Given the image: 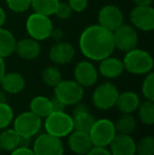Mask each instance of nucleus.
Segmentation results:
<instances>
[{"label": "nucleus", "mask_w": 154, "mask_h": 155, "mask_svg": "<svg viewBox=\"0 0 154 155\" xmlns=\"http://www.w3.org/2000/svg\"><path fill=\"white\" fill-rule=\"evenodd\" d=\"M78 47L81 54L91 61H100L115 51L113 33L103 27L91 25L79 35Z\"/></svg>", "instance_id": "obj_1"}, {"label": "nucleus", "mask_w": 154, "mask_h": 155, "mask_svg": "<svg viewBox=\"0 0 154 155\" xmlns=\"http://www.w3.org/2000/svg\"><path fill=\"white\" fill-rule=\"evenodd\" d=\"M125 71L132 75H146L152 72L154 60L148 51L143 49H132L126 52L123 59Z\"/></svg>", "instance_id": "obj_2"}, {"label": "nucleus", "mask_w": 154, "mask_h": 155, "mask_svg": "<svg viewBox=\"0 0 154 155\" xmlns=\"http://www.w3.org/2000/svg\"><path fill=\"white\" fill-rule=\"evenodd\" d=\"M53 28L54 25L51 16H47L40 13H32L25 21V31L29 37L39 42L50 38Z\"/></svg>", "instance_id": "obj_3"}, {"label": "nucleus", "mask_w": 154, "mask_h": 155, "mask_svg": "<svg viewBox=\"0 0 154 155\" xmlns=\"http://www.w3.org/2000/svg\"><path fill=\"white\" fill-rule=\"evenodd\" d=\"M44 130L45 133L58 138L67 137L74 130L72 116L64 111L52 112L44 118Z\"/></svg>", "instance_id": "obj_4"}, {"label": "nucleus", "mask_w": 154, "mask_h": 155, "mask_svg": "<svg viewBox=\"0 0 154 155\" xmlns=\"http://www.w3.org/2000/svg\"><path fill=\"white\" fill-rule=\"evenodd\" d=\"M115 135V126L109 118L95 119L92 128L89 131V136L94 147L108 148Z\"/></svg>", "instance_id": "obj_5"}, {"label": "nucleus", "mask_w": 154, "mask_h": 155, "mask_svg": "<svg viewBox=\"0 0 154 155\" xmlns=\"http://www.w3.org/2000/svg\"><path fill=\"white\" fill-rule=\"evenodd\" d=\"M54 89V97L61 101L64 106H75L80 102L84 95L82 88L75 80L61 79Z\"/></svg>", "instance_id": "obj_6"}, {"label": "nucleus", "mask_w": 154, "mask_h": 155, "mask_svg": "<svg viewBox=\"0 0 154 155\" xmlns=\"http://www.w3.org/2000/svg\"><path fill=\"white\" fill-rule=\"evenodd\" d=\"M13 129L20 137L33 138L39 134L42 128V119L31 111H25L14 117Z\"/></svg>", "instance_id": "obj_7"}, {"label": "nucleus", "mask_w": 154, "mask_h": 155, "mask_svg": "<svg viewBox=\"0 0 154 155\" xmlns=\"http://www.w3.org/2000/svg\"><path fill=\"white\" fill-rule=\"evenodd\" d=\"M119 91L114 84L106 81L98 84L93 91L92 102L94 107L98 110L108 111L115 107Z\"/></svg>", "instance_id": "obj_8"}, {"label": "nucleus", "mask_w": 154, "mask_h": 155, "mask_svg": "<svg viewBox=\"0 0 154 155\" xmlns=\"http://www.w3.org/2000/svg\"><path fill=\"white\" fill-rule=\"evenodd\" d=\"M32 150L35 155H64V148L61 138L48 133L39 134L32 143Z\"/></svg>", "instance_id": "obj_9"}, {"label": "nucleus", "mask_w": 154, "mask_h": 155, "mask_svg": "<svg viewBox=\"0 0 154 155\" xmlns=\"http://www.w3.org/2000/svg\"><path fill=\"white\" fill-rule=\"evenodd\" d=\"M112 33H113L115 50H119L120 52L126 53L130 50L137 48L138 33L137 30L131 25L123 22L120 27H118Z\"/></svg>", "instance_id": "obj_10"}, {"label": "nucleus", "mask_w": 154, "mask_h": 155, "mask_svg": "<svg viewBox=\"0 0 154 155\" xmlns=\"http://www.w3.org/2000/svg\"><path fill=\"white\" fill-rule=\"evenodd\" d=\"M130 25L137 31L154 30V8L152 5H135L130 12Z\"/></svg>", "instance_id": "obj_11"}, {"label": "nucleus", "mask_w": 154, "mask_h": 155, "mask_svg": "<svg viewBox=\"0 0 154 155\" xmlns=\"http://www.w3.org/2000/svg\"><path fill=\"white\" fill-rule=\"evenodd\" d=\"M74 80L82 88H91L95 86L98 80V71L93 61L89 59L78 61L73 70Z\"/></svg>", "instance_id": "obj_12"}, {"label": "nucleus", "mask_w": 154, "mask_h": 155, "mask_svg": "<svg viewBox=\"0 0 154 155\" xmlns=\"http://www.w3.org/2000/svg\"><path fill=\"white\" fill-rule=\"evenodd\" d=\"M97 22L105 29L113 32L125 22V16L118 6L114 4H106L98 11Z\"/></svg>", "instance_id": "obj_13"}, {"label": "nucleus", "mask_w": 154, "mask_h": 155, "mask_svg": "<svg viewBox=\"0 0 154 155\" xmlns=\"http://www.w3.org/2000/svg\"><path fill=\"white\" fill-rule=\"evenodd\" d=\"M76 50L68 41H57L49 50V59L56 65L68 64L74 59Z\"/></svg>", "instance_id": "obj_14"}, {"label": "nucleus", "mask_w": 154, "mask_h": 155, "mask_svg": "<svg viewBox=\"0 0 154 155\" xmlns=\"http://www.w3.org/2000/svg\"><path fill=\"white\" fill-rule=\"evenodd\" d=\"M73 107L74 109H73V114L71 116L73 118L74 130L89 133L95 121V118L91 113L89 107L84 104H81V101Z\"/></svg>", "instance_id": "obj_15"}, {"label": "nucleus", "mask_w": 154, "mask_h": 155, "mask_svg": "<svg viewBox=\"0 0 154 155\" xmlns=\"http://www.w3.org/2000/svg\"><path fill=\"white\" fill-rule=\"evenodd\" d=\"M109 151L112 155H135L136 141L131 135L116 133L109 145Z\"/></svg>", "instance_id": "obj_16"}, {"label": "nucleus", "mask_w": 154, "mask_h": 155, "mask_svg": "<svg viewBox=\"0 0 154 155\" xmlns=\"http://www.w3.org/2000/svg\"><path fill=\"white\" fill-rule=\"evenodd\" d=\"M68 146L70 150L76 155H86L93 146L89 133L73 130L68 135Z\"/></svg>", "instance_id": "obj_17"}, {"label": "nucleus", "mask_w": 154, "mask_h": 155, "mask_svg": "<svg viewBox=\"0 0 154 155\" xmlns=\"http://www.w3.org/2000/svg\"><path fill=\"white\" fill-rule=\"evenodd\" d=\"M98 62L99 64L97 67L98 74L106 79H115L123 75L125 72L123 60L117 57H113L112 55L103 58Z\"/></svg>", "instance_id": "obj_18"}, {"label": "nucleus", "mask_w": 154, "mask_h": 155, "mask_svg": "<svg viewBox=\"0 0 154 155\" xmlns=\"http://www.w3.org/2000/svg\"><path fill=\"white\" fill-rule=\"evenodd\" d=\"M15 53L25 60H34L40 55L41 45L40 42L31 37L22 38L16 41Z\"/></svg>", "instance_id": "obj_19"}, {"label": "nucleus", "mask_w": 154, "mask_h": 155, "mask_svg": "<svg viewBox=\"0 0 154 155\" xmlns=\"http://www.w3.org/2000/svg\"><path fill=\"white\" fill-rule=\"evenodd\" d=\"M140 104V98L134 91H125L120 93L117 97L115 107L121 114H132L136 112Z\"/></svg>", "instance_id": "obj_20"}, {"label": "nucleus", "mask_w": 154, "mask_h": 155, "mask_svg": "<svg viewBox=\"0 0 154 155\" xmlns=\"http://www.w3.org/2000/svg\"><path fill=\"white\" fill-rule=\"evenodd\" d=\"M2 91L8 94L16 95L21 93L25 88V79L20 73L17 72H6L0 81Z\"/></svg>", "instance_id": "obj_21"}, {"label": "nucleus", "mask_w": 154, "mask_h": 155, "mask_svg": "<svg viewBox=\"0 0 154 155\" xmlns=\"http://www.w3.org/2000/svg\"><path fill=\"white\" fill-rule=\"evenodd\" d=\"M30 111L36 114L41 119H44L53 112L51 98L43 95H37L30 101Z\"/></svg>", "instance_id": "obj_22"}, {"label": "nucleus", "mask_w": 154, "mask_h": 155, "mask_svg": "<svg viewBox=\"0 0 154 155\" xmlns=\"http://www.w3.org/2000/svg\"><path fill=\"white\" fill-rule=\"evenodd\" d=\"M16 38L10 30L5 28H0V57L8 58L15 53Z\"/></svg>", "instance_id": "obj_23"}, {"label": "nucleus", "mask_w": 154, "mask_h": 155, "mask_svg": "<svg viewBox=\"0 0 154 155\" xmlns=\"http://www.w3.org/2000/svg\"><path fill=\"white\" fill-rule=\"evenodd\" d=\"M19 143H20V136L14 129H3V131L0 134L1 150L11 152L17 147H19Z\"/></svg>", "instance_id": "obj_24"}, {"label": "nucleus", "mask_w": 154, "mask_h": 155, "mask_svg": "<svg viewBox=\"0 0 154 155\" xmlns=\"http://www.w3.org/2000/svg\"><path fill=\"white\" fill-rule=\"evenodd\" d=\"M114 126H115L116 133L118 134L131 135L135 131L137 121L132 114H123L117 119L116 123H114Z\"/></svg>", "instance_id": "obj_25"}, {"label": "nucleus", "mask_w": 154, "mask_h": 155, "mask_svg": "<svg viewBox=\"0 0 154 155\" xmlns=\"http://www.w3.org/2000/svg\"><path fill=\"white\" fill-rule=\"evenodd\" d=\"M137 116L140 123L146 126H153L154 124V101L145 100L140 102L137 108Z\"/></svg>", "instance_id": "obj_26"}, {"label": "nucleus", "mask_w": 154, "mask_h": 155, "mask_svg": "<svg viewBox=\"0 0 154 155\" xmlns=\"http://www.w3.org/2000/svg\"><path fill=\"white\" fill-rule=\"evenodd\" d=\"M41 79L47 87L55 88L62 79L61 71L56 65H49L43 69L42 73H41Z\"/></svg>", "instance_id": "obj_27"}, {"label": "nucleus", "mask_w": 154, "mask_h": 155, "mask_svg": "<svg viewBox=\"0 0 154 155\" xmlns=\"http://www.w3.org/2000/svg\"><path fill=\"white\" fill-rule=\"evenodd\" d=\"M59 0H31V8L34 12L52 16Z\"/></svg>", "instance_id": "obj_28"}, {"label": "nucleus", "mask_w": 154, "mask_h": 155, "mask_svg": "<svg viewBox=\"0 0 154 155\" xmlns=\"http://www.w3.org/2000/svg\"><path fill=\"white\" fill-rule=\"evenodd\" d=\"M135 155H154V137L147 135L136 143Z\"/></svg>", "instance_id": "obj_29"}, {"label": "nucleus", "mask_w": 154, "mask_h": 155, "mask_svg": "<svg viewBox=\"0 0 154 155\" xmlns=\"http://www.w3.org/2000/svg\"><path fill=\"white\" fill-rule=\"evenodd\" d=\"M14 119V111L8 102H0V130L8 128Z\"/></svg>", "instance_id": "obj_30"}, {"label": "nucleus", "mask_w": 154, "mask_h": 155, "mask_svg": "<svg viewBox=\"0 0 154 155\" xmlns=\"http://www.w3.org/2000/svg\"><path fill=\"white\" fill-rule=\"evenodd\" d=\"M142 94L145 99L154 101V73L146 74V77L144 78L142 84Z\"/></svg>", "instance_id": "obj_31"}, {"label": "nucleus", "mask_w": 154, "mask_h": 155, "mask_svg": "<svg viewBox=\"0 0 154 155\" xmlns=\"http://www.w3.org/2000/svg\"><path fill=\"white\" fill-rule=\"evenodd\" d=\"M8 10L16 14L25 13L31 8V0H5Z\"/></svg>", "instance_id": "obj_32"}, {"label": "nucleus", "mask_w": 154, "mask_h": 155, "mask_svg": "<svg viewBox=\"0 0 154 155\" xmlns=\"http://www.w3.org/2000/svg\"><path fill=\"white\" fill-rule=\"evenodd\" d=\"M73 11L71 10L70 5L67 1H60L56 5V8L54 11V15L60 20H67L72 16Z\"/></svg>", "instance_id": "obj_33"}, {"label": "nucleus", "mask_w": 154, "mask_h": 155, "mask_svg": "<svg viewBox=\"0 0 154 155\" xmlns=\"http://www.w3.org/2000/svg\"><path fill=\"white\" fill-rule=\"evenodd\" d=\"M67 2L70 5L71 10L75 13L84 12L89 4V0H68Z\"/></svg>", "instance_id": "obj_34"}, {"label": "nucleus", "mask_w": 154, "mask_h": 155, "mask_svg": "<svg viewBox=\"0 0 154 155\" xmlns=\"http://www.w3.org/2000/svg\"><path fill=\"white\" fill-rule=\"evenodd\" d=\"M11 155H35L31 147H17L13 151H11Z\"/></svg>", "instance_id": "obj_35"}, {"label": "nucleus", "mask_w": 154, "mask_h": 155, "mask_svg": "<svg viewBox=\"0 0 154 155\" xmlns=\"http://www.w3.org/2000/svg\"><path fill=\"white\" fill-rule=\"evenodd\" d=\"M86 155H112L109 149L103 147H93Z\"/></svg>", "instance_id": "obj_36"}, {"label": "nucleus", "mask_w": 154, "mask_h": 155, "mask_svg": "<svg viewBox=\"0 0 154 155\" xmlns=\"http://www.w3.org/2000/svg\"><path fill=\"white\" fill-rule=\"evenodd\" d=\"M50 38L53 39L55 42H57V41H61V40H64V31H62L61 29H58V28H53Z\"/></svg>", "instance_id": "obj_37"}, {"label": "nucleus", "mask_w": 154, "mask_h": 155, "mask_svg": "<svg viewBox=\"0 0 154 155\" xmlns=\"http://www.w3.org/2000/svg\"><path fill=\"white\" fill-rule=\"evenodd\" d=\"M51 101H52V107H53V112H62V111H64L66 106L61 101H59L56 97L51 98Z\"/></svg>", "instance_id": "obj_38"}, {"label": "nucleus", "mask_w": 154, "mask_h": 155, "mask_svg": "<svg viewBox=\"0 0 154 155\" xmlns=\"http://www.w3.org/2000/svg\"><path fill=\"white\" fill-rule=\"evenodd\" d=\"M6 73V64L4 61V58L0 57V81H1L2 77L4 76V74Z\"/></svg>", "instance_id": "obj_39"}, {"label": "nucleus", "mask_w": 154, "mask_h": 155, "mask_svg": "<svg viewBox=\"0 0 154 155\" xmlns=\"http://www.w3.org/2000/svg\"><path fill=\"white\" fill-rule=\"evenodd\" d=\"M6 21V12L2 6H0V28L3 27Z\"/></svg>", "instance_id": "obj_40"}, {"label": "nucleus", "mask_w": 154, "mask_h": 155, "mask_svg": "<svg viewBox=\"0 0 154 155\" xmlns=\"http://www.w3.org/2000/svg\"><path fill=\"white\" fill-rule=\"evenodd\" d=\"M135 5H152L154 0H132Z\"/></svg>", "instance_id": "obj_41"}, {"label": "nucleus", "mask_w": 154, "mask_h": 155, "mask_svg": "<svg viewBox=\"0 0 154 155\" xmlns=\"http://www.w3.org/2000/svg\"><path fill=\"white\" fill-rule=\"evenodd\" d=\"M0 102H6V96L4 91H0Z\"/></svg>", "instance_id": "obj_42"}, {"label": "nucleus", "mask_w": 154, "mask_h": 155, "mask_svg": "<svg viewBox=\"0 0 154 155\" xmlns=\"http://www.w3.org/2000/svg\"><path fill=\"white\" fill-rule=\"evenodd\" d=\"M0 151H1V146H0Z\"/></svg>", "instance_id": "obj_43"}]
</instances>
